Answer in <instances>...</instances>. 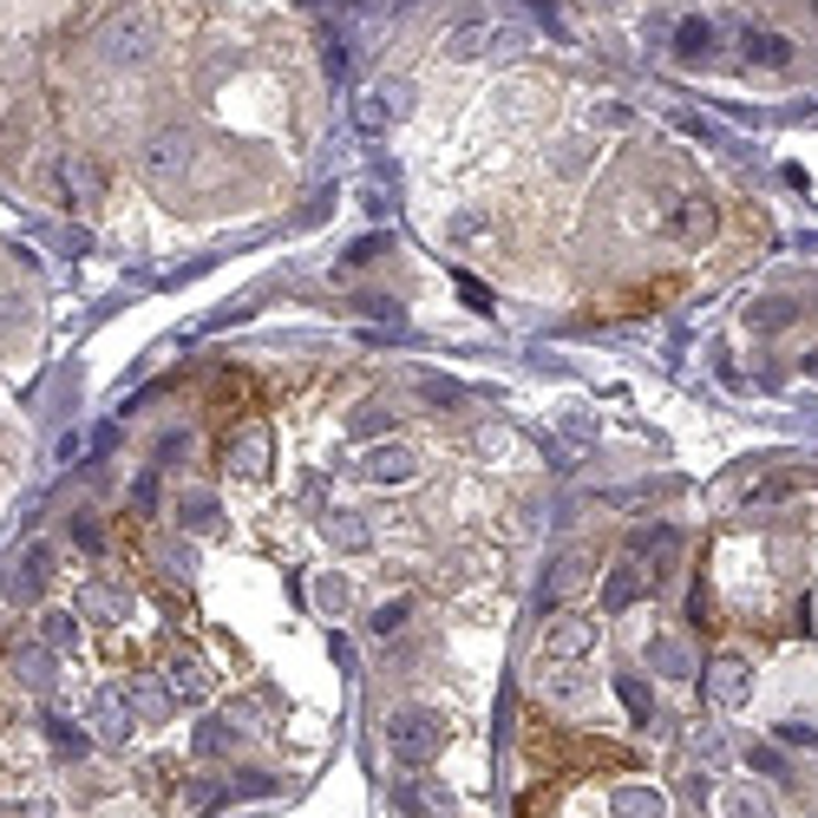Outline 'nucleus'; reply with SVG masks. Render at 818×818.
<instances>
[{
	"mask_svg": "<svg viewBox=\"0 0 818 818\" xmlns=\"http://www.w3.org/2000/svg\"><path fill=\"white\" fill-rule=\"evenodd\" d=\"M649 662H655V669L669 674V681H687V674H694V662H687V649H681L674 635H655V642H649Z\"/></svg>",
	"mask_w": 818,
	"mask_h": 818,
	"instance_id": "20",
	"label": "nucleus"
},
{
	"mask_svg": "<svg viewBox=\"0 0 818 818\" xmlns=\"http://www.w3.org/2000/svg\"><path fill=\"white\" fill-rule=\"evenodd\" d=\"M707 694H714L721 707H746V701H753V662H746V655H714V662H707Z\"/></svg>",
	"mask_w": 818,
	"mask_h": 818,
	"instance_id": "5",
	"label": "nucleus"
},
{
	"mask_svg": "<svg viewBox=\"0 0 818 818\" xmlns=\"http://www.w3.org/2000/svg\"><path fill=\"white\" fill-rule=\"evenodd\" d=\"M13 681L33 687V694H46V687H53V649H46V642H20V649H13Z\"/></svg>",
	"mask_w": 818,
	"mask_h": 818,
	"instance_id": "11",
	"label": "nucleus"
},
{
	"mask_svg": "<svg viewBox=\"0 0 818 818\" xmlns=\"http://www.w3.org/2000/svg\"><path fill=\"white\" fill-rule=\"evenodd\" d=\"M46 734H53V746H60L66 759H73L79 746H85V741H79V727H66V721H46Z\"/></svg>",
	"mask_w": 818,
	"mask_h": 818,
	"instance_id": "37",
	"label": "nucleus"
},
{
	"mask_svg": "<svg viewBox=\"0 0 818 818\" xmlns=\"http://www.w3.org/2000/svg\"><path fill=\"white\" fill-rule=\"evenodd\" d=\"M386 426H393V413H386V406H361V413L348 420V433H354V439H380Z\"/></svg>",
	"mask_w": 818,
	"mask_h": 818,
	"instance_id": "27",
	"label": "nucleus"
},
{
	"mask_svg": "<svg viewBox=\"0 0 818 818\" xmlns=\"http://www.w3.org/2000/svg\"><path fill=\"white\" fill-rule=\"evenodd\" d=\"M400 622H406V596H400V602H386V609L373 615V635H393Z\"/></svg>",
	"mask_w": 818,
	"mask_h": 818,
	"instance_id": "36",
	"label": "nucleus"
},
{
	"mask_svg": "<svg viewBox=\"0 0 818 818\" xmlns=\"http://www.w3.org/2000/svg\"><path fill=\"white\" fill-rule=\"evenodd\" d=\"M314 602H321L328 615H341V609H348V583H341V577H321V583H314Z\"/></svg>",
	"mask_w": 818,
	"mask_h": 818,
	"instance_id": "32",
	"label": "nucleus"
},
{
	"mask_svg": "<svg viewBox=\"0 0 818 818\" xmlns=\"http://www.w3.org/2000/svg\"><path fill=\"white\" fill-rule=\"evenodd\" d=\"M229 746H236V734H229L224 721H204L197 727V759H224Z\"/></svg>",
	"mask_w": 818,
	"mask_h": 818,
	"instance_id": "26",
	"label": "nucleus"
},
{
	"mask_svg": "<svg viewBox=\"0 0 818 818\" xmlns=\"http://www.w3.org/2000/svg\"><path fill=\"white\" fill-rule=\"evenodd\" d=\"M269 458H276V446H269V433H262V426L236 433L229 452H224V465L236 472V478H269Z\"/></svg>",
	"mask_w": 818,
	"mask_h": 818,
	"instance_id": "7",
	"label": "nucleus"
},
{
	"mask_svg": "<svg viewBox=\"0 0 818 818\" xmlns=\"http://www.w3.org/2000/svg\"><path fill=\"white\" fill-rule=\"evenodd\" d=\"M177 518H184V530H217V524H224V505H217L210 491H184V498H177Z\"/></svg>",
	"mask_w": 818,
	"mask_h": 818,
	"instance_id": "17",
	"label": "nucleus"
},
{
	"mask_svg": "<svg viewBox=\"0 0 818 818\" xmlns=\"http://www.w3.org/2000/svg\"><path fill=\"white\" fill-rule=\"evenodd\" d=\"M361 478H367V485H406V478H413V452H406V446L361 452Z\"/></svg>",
	"mask_w": 818,
	"mask_h": 818,
	"instance_id": "9",
	"label": "nucleus"
},
{
	"mask_svg": "<svg viewBox=\"0 0 818 818\" xmlns=\"http://www.w3.org/2000/svg\"><path fill=\"white\" fill-rule=\"evenodd\" d=\"M707 40H714V33H707V20H687L674 46H681V60H701V46H707Z\"/></svg>",
	"mask_w": 818,
	"mask_h": 818,
	"instance_id": "33",
	"label": "nucleus"
},
{
	"mask_svg": "<svg viewBox=\"0 0 818 818\" xmlns=\"http://www.w3.org/2000/svg\"><path fill=\"white\" fill-rule=\"evenodd\" d=\"M99 53H105V66H132V60H145V53H151V20L138 13V7L112 13V20L99 27Z\"/></svg>",
	"mask_w": 818,
	"mask_h": 818,
	"instance_id": "2",
	"label": "nucleus"
},
{
	"mask_svg": "<svg viewBox=\"0 0 818 818\" xmlns=\"http://www.w3.org/2000/svg\"><path fill=\"white\" fill-rule=\"evenodd\" d=\"M40 642H46L53 655H66V649L79 642V615L73 609H46V615H40Z\"/></svg>",
	"mask_w": 818,
	"mask_h": 818,
	"instance_id": "19",
	"label": "nucleus"
},
{
	"mask_svg": "<svg viewBox=\"0 0 818 818\" xmlns=\"http://www.w3.org/2000/svg\"><path fill=\"white\" fill-rule=\"evenodd\" d=\"M721 812H727V818H773V806H766V793H759V786H727Z\"/></svg>",
	"mask_w": 818,
	"mask_h": 818,
	"instance_id": "21",
	"label": "nucleus"
},
{
	"mask_svg": "<svg viewBox=\"0 0 818 818\" xmlns=\"http://www.w3.org/2000/svg\"><path fill=\"white\" fill-rule=\"evenodd\" d=\"M746 53L766 60V66H786V40L779 33H746Z\"/></svg>",
	"mask_w": 818,
	"mask_h": 818,
	"instance_id": "29",
	"label": "nucleus"
},
{
	"mask_svg": "<svg viewBox=\"0 0 818 818\" xmlns=\"http://www.w3.org/2000/svg\"><path fill=\"white\" fill-rule=\"evenodd\" d=\"M164 681H170V694H177V701H190V707H204V701H210V669H204L197 655H177V662L164 669Z\"/></svg>",
	"mask_w": 818,
	"mask_h": 818,
	"instance_id": "12",
	"label": "nucleus"
},
{
	"mask_svg": "<svg viewBox=\"0 0 818 818\" xmlns=\"http://www.w3.org/2000/svg\"><path fill=\"white\" fill-rule=\"evenodd\" d=\"M125 701H132V714L157 727V721H170V707H177V694H170V681H157V674H138L132 687H125Z\"/></svg>",
	"mask_w": 818,
	"mask_h": 818,
	"instance_id": "8",
	"label": "nucleus"
},
{
	"mask_svg": "<svg viewBox=\"0 0 818 818\" xmlns=\"http://www.w3.org/2000/svg\"><path fill=\"white\" fill-rule=\"evenodd\" d=\"M386 741H393V759H400V766L420 773V766H433V759L446 753V721L426 714V707H406V714H393Z\"/></svg>",
	"mask_w": 818,
	"mask_h": 818,
	"instance_id": "1",
	"label": "nucleus"
},
{
	"mask_svg": "<svg viewBox=\"0 0 818 818\" xmlns=\"http://www.w3.org/2000/svg\"><path fill=\"white\" fill-rule=\"evenodd\" d=\"M615 687H622V701H629V714H635V721H649V714H655V701H649V687H642L635 674H622Z\"/></svg>",
	"mask_w": 818,
	"mask_h": 818,
	"instance_id": "31",
	"label": "nucleus"
},
{
	"mask_svg": "<svg viewBox=\"0 0 818 818\" xmlns=\"http://www.w3.org/2000/svg\"><path fill=\"white\" fill-rule=\"evenodd\" d=\"M609 812L615 818H662L669 799H662V786H609Z\"/></svg>",
	"mask_w": 818,
	"mask_h": 818,
	"instance_id": "13",
	"label": "nucleus"
},
{
	"mask_svg": "<svg viewBox=\"0 0 818 818\" xmlns=\"http://www.w3.org/2000/svg\"><path fill=\"white\" fill-rule=\"evenodd\" d=\"M590 570H596V550H563V557L550 563V590H557V596L583 590V583H590Z\"/></svg>",
	"mask_w": 818,
	"mask_h": 818,
	"instance_id": "16",
	"label": "nucleus"
},
{
	"mask_svg": "<svg viewBox=\"0 0 818 818\" xmlns=\"http://www.w3.org/2000/svg\"><path fill=\"white\" fill-rule=\"evenodd\" d=\"M328 543H341V550H367V518H354V511H334L328 518Z\"/></svg>",
	"mask_w": 818,
	"mask_h": 818,
	"instance_id": "22",
	"label": "nucleus"
},
{
	"mask_svg": "<svg viewBox=\"0 0 818 818\" xmlns=\"http://www.w3.org/2000/svg\"><path fill=\"white\" fill-rule=\"evenodd\" d=\"M157 563L170 570V583H184V577H190V557H184V543H164V550H157Z\"/></svg>",
	"mask_w": 818,
	"mask_h": 818,
	"instance_id": "34",
	"label": "nucleus"
},
{
	"mask_svg": "<svg viewBox=\"0 0 818 818\" xmlns=\"http://www.w3.org/2000/svg\"><path fill=\"white\" fill-rule=\"evenodd\" d=\"M642 583H649V577H642V563H615V570H609V583H602V602H609V609H629V602L642 596Z\"/></svg>",
	"mask_w": 818,
	"mask_h": 818,
	"instance_id": "18",
	"label": "nucleus"
},
{
	"mask_svg": "<svg viewBox=\"0 0 818 818\" xmlns=\"http://www.w3.org/2000/svg\"><path fill=\"white\" fill-rule=\"evenodd\" d=\"M46 577H53V550H46V543H33V550L13 563V577H7V596H13V602H27V596L46 590Z\"/></svg>",
	"mask_w": 818,
	"mask_h": 818,
	"instance_id": "10",
	"label": "nucleus"
},
{
	"mask_svg": "<svg viewBox=\"0 0 818 818\" xmlns=\"http://www.w3.org/2000/svg\"><path fill=\"white\" fill-rule=\"evenodd\" d=\"M746 321H753L759 334H779V328L793 321V301H786V296H773V301H753V314H746Z\"/></svg>",
	"mask_w": 818,
	"mask_h": 818,
	"instance_id": "24",
	"label": "nucleus"
},
{
	"mask_svg": "<svg viewBox=\"0 0 818 818\" xmlns=\"http://www.w3.org/2000/svg\"><path fill=\"white\" fill-rule=\"evenodd\" d=\"M426 400H439V406H458V386H446V380H426Z\"/></svg>",
	"mask_w": 818,
	"mask_h": 818,
	"instance_id": "39",
	"label": "nucleus"
},
{
	"mask_svg": "<svg viewBox=\"0 0 818 818\" xmlns=\"http://www.w3.org/2000/svg\"><path fill=\"white\" fill-rule=\"evenodd\" d=\"M478 46H491V27H458V33H446V60H478Z\"/></svg>",
	"mask_w": 818,
	"mask_h": 818,
	"instance_id": "23",
	"label": "nucleus"
},
{
	"mask_svg": "<svg viewBox=\"0 0 818 818\" xmlns=\"http://www.w3.org/2000/svg\"><path fill=\"white\" fill-rule=\"evenodd\" d=\"M590 649H596L590 615H550V629H543V662H583Z\"/></svg>",
	"mask_w": 818,
	"mask_h": 818,
	"instance_id": "3",
	"label": "nucleus"
},
{
	"mask_svg": "<svg viewBox=\"0 0 818 818\" xmlns=\"http://www.w3.org/2000/svg\"><path fill=\"white\" fill-rule=\"evenodd\" d=\"M714 224H721V217H714V204H707V197H687V204L669 217V236H674V242H707Z\"/></svg>",
	"mask_w": 818,
	"mask_h": 818,
	"instance_id": "14",
	"label": "nucleus"
},
{
	"mask_svg": "<svg viewBox=\"0 0 818 818\" xmlns=\"http://www.w3.org/2000/svg\"><path fill=\"white\" fill-rule=\"evenodd\" d=\"M217 806H224V779H190V793H184V812L204 818V812H217Z\"/></svg>",
	"mask_w": 818,
	"mask_h": 818,
	"instance_id": "25",
	"label": "nucleus"
},
{
	"mask_svg": "<svg viewBox=\"0 0 818 818\" xmlns=\"http://www.w3.org/2000/svg\"><path fill=\"white\" fill-rule=\"evenodd\" d=\"M386 118H393V92H373V99H361V132H386Z\"/></svg>",
	"mask_w": 818,
	"mask_h": 818,
	"instance_id": "28",
	"label": "nucleus"
},
{
	"mask_svg": "<svg viewBox=\"0 0 818 818\" xmlns=\"http://www.w3.org/2000/svg\"><path fill=\"white\" fill-rule=\"evenodd\" d=\"M85 714H92V734H99L105 746H118L125 734H132V721H138V714H132V701H125L118 687H99Z\"/></svg>",
	"mask_w": 818,
	"mask_h": 818,
	"instance_id": "6",
	"label": "nucleus"
},
{
	"mask_svg": "<svg viewBox=\"0 0 818 818\" xmlns=\"http://www.w3.org/2000/svg\"><path fill=\"white\" fill-rule=\"evenodd\" d=\"M73 543H79V550H99V543H105L99 518H85V511H79V518H73Z\"/></svg>",
	"mask_w": 818,
	"mask_h": 818,
	"instance_id": "35",
	"label": "nucleus"
},
{
	"mask_svg": "<svg viewBox=\"0 0 818 818\" xmlns=\"http://www.w3.org/2000/svg\"><path fill=\"white\" fill-rule=\"evenodd\" d=\"M380 249H386V236H367V242H354V249H348V256H341V262H348V269H361V262H373V256H380Z\"/></svg>",
	"mask_w": 818,
	"mask_h": 818,
	"instance_id": "38",
	"label": "nucleus"
},
{
	"mask_svg": "<svg viewBox=\"0 0 818 818\" xmlns=\"http://www.w3.org/2000/svg\"><path fill=\"white\" fill-rule=\"evenodd\" d=\"M66 190L92 204V197H99V170H92V164H79V157H66Z\"/></svg>",
	"mask_w": 818,
	"mask_h": 818,
	"instance_id": "30",
	"label": "nucleus"
},
{
	"mask_svg": "<svg viewBox=\"0 0 818 818\" xmlns=\"http://www.w3.org/2000/svg\"><path fill=\"white\" fill-rule=\"evenodd\" d=\"M79 615H85V622H118V615H132V596L112 590V583H85V596H79Z\"/></svg>",
	"mask_w": 818,
	"mask_h": 818,
	"instance_id": "15",
	"label": "nucleus"
},
{
	"mask_svg": "<svg viewBox=\"0 0 818 818\" xmlns=\"http://www.w3.org/2000/svg\"><path fill=\"white\" fill-rule=\"evenodd\" d=\"M190 157H197V145H190L184 132H157L145 145V177L151 184H177V177L190 170Z\"/></svg>",
	"mask_w": 818,
	"mask_h": 818,
	"instance_id": "4",
	"label": "nucleus"
}]
</instances>
